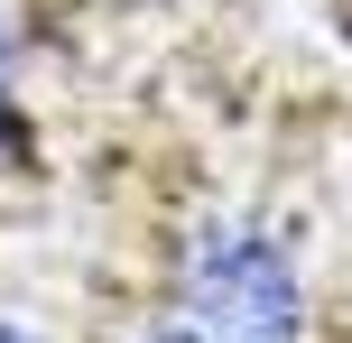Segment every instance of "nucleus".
Wrapping results in <instances>:
<instances>
[{
    "label": "nucleus",
    "instance_id": "obj_1",
    "mask_svg": "<svg viewBox=\"0 0 352 343\" xmlns=\"http://www.w3.org/2000/svg\"><path fill=\"white\" fill-rule=\"evenodd\" d=\"M306 334H316L306 260L269 214L204 204L167 241L158 307H148L140 343H306Z\"/></svg>",
    "mask_w": 352,
    "mask_h": 343
},
{
    "label": "nucleus",
    "instance_id": "obj_3",
    "mask_svg": "<svg viewBox=\"0 0 352 343\" xmlns=\"http://www.w3.org/2000/svg\"><path fill=\"white\" fill-rule=\"evenodd\" d=\"M0 343H47V334H37L28 316H10V307H0Z\"/></svg>",
    "mask_w": 352,
    "mask_h": 343
},
{
    "label": "nucleus",
    "instance_id": "obj_2",
    "mask_svg": "<svg viewBox=\"0 0 352 343\" xmlns=\"http://www.w3.org/2000/svg\"><path fill=\"white\" fill-rule=\"evenodd\" d=\"M19 140H28V111H19V28L0 10V177L19 167Z\"/></svg>",
    "mask_w": 352,
    "mask_h": 343
}]
</instances>
